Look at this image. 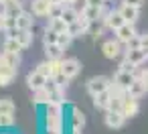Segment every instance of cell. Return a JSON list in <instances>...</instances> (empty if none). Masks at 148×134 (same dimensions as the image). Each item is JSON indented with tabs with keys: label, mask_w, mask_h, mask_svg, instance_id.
Masks as SVG:
<instances>
[{
	"label": "cell",
	"mask_w": 148,
	"mask_h": 134,
	"mask_svg": "<svg viewBox=\"0 0 148 134\" xmlns=\"http://www.w3.org/2000/svg\"><path fill=\"white\" fill-rule=\"evenodd\" d=\"M2 12H4L6 16H14V19H16V16L23 12V6L18 4V0H12V2H6V4H4V10H2Z\"/></svg>",
	"instance_id": "cell-26"
},
{
	"label": "cell",
	"mask_w": 148,
	"mask_h": 134,
	"mask_svg": "<svg viewBox=\"0 0 148 134\" xmlns=\"http://www.w3.org/2000/svg\"><path fill=\"white\" fill-rule=\"evenodd\" d=\"M69 122H71V128H73V130H81V128L85 126V114H83L79 108H71Z\"/></svg>",
	"instance_id": "cell-19"
},
{
	"label": "cell",
	"mask_w": 148,
	"mask_h": 134,
	"mask_svg": "<svg viewBox=\"0 0 148 134\" xmlns=\"http://www.w3.org/2000/svg\"><path fill=\"white\" fill-rule=\"evenodd\" d=\"M138 112H140V104H138V98H132L130 93L124 98V102H122V114L126 116V120L128 118H134V116H138Z\"/></svg>",
	"instance_id": "cell-6"
},
{
	"label": "cell",
	"mask_w": 148,
	"mask_h": 134,
	"mask_svg": "<svg viewBox=\"0 0 148 134\" xmlns=\"http://www.w3.org/2000/svg\"><path fill=\"white\" fill-rule=\"evenodd\" d=\"M33 23H35V19H33V12H27V10H23V12L16 16V29H31V27H33Z\"/></svg>",
	"instance_id": "cell-21"
},
{
	"label": "cell",
	"mask_w": 148,
	"mask_h": 134,
	"mask_svg": "<svg viewBox=\"0 0 148 134\" xmlns=\"http://www.w3.org/2000/svg\"><path fill=\"white\" fill-rule=\"evenodd\" d=\"M63 8H65V4H51L49 16H61L63 14Z\"/></svg>",
	"instance_id": "cell-33"
},
{
	"label": "cell",
	"mask_w": 148,
	"mask_h": 134,
	"mask_svg": "<svg viewBox=\"0 0 148 134\" xmlns=\"http://www.w3.org/2000/svg\"><path fill=\"white\" fill-rule=\"evenodd\" d=\"M0 55H2V59H4L6 63H10L12 67H16V65H18V53H8V51H2Z\"/></svg>",
	"instance_id": "cell-31"
},
{
	"label": "cell",
	"mask_w": 148,
	"mask_h": 134,
	"mask_svg": "<svg viewBox=\"0 0 148 134\" xmlns=\"http://www.w3.org/2000/svg\"><path fill=\"white\" fill-rule=\"evenodd\" d=\"M63 47L59 43H53V45H45V55L47 59H63Z\"/></svg>",
	"instance_id": "cell-22"
},
{
	"label": "cell",
	"mask_w": 148,
	"mask_h": 134,
	"mask_svg": "<svg viewBox=\"0 0 148 134\" xmlns=\"http://www.w3.org/2000/svg\"><path fill=\"white\" fill-rule=\"evenodd\" d=\"M45 83H47V77H45L39 69H35V71H31V73L27 75V85H29V89H33V91L45 87Z\"/></svg>",
	"instance_id": "cell-13"
},
{
	"label": "cell",
	"mask_w": 148,
	"mask_h": 134,
	"mask_svg": "<svg viewBox=\"0 0 148 134\" xmlns=\"http://www.w3.org/2000/svg\"><path fill=\"white\" fill-rule=\"evenodd\" d=\"M16 77V67H12L10 63H6L0 55V87H6L14 81Z\"/></svg>",
	"instance_id": "cell-3"
},
{
	"label": "cell",
	"mask_w": 148,
	"mask_h": 134,
	"mask_svg": "<svg viewBox=\"0 0 148 134\" xmlns=\"http://www.w3.org/2000/svg\"><path fill=\"white\" fill-rule=\"evenodd\" d=\"M79 71H81V63H79L75 57H69V59H63V61H61V73H63L67 79H73Z\"/></svg>",
	"instance_id": "cell-4"
},
{
	"label": "cell",
	"mask_w": 148,
	"mask_h": 134,
	"mask_svg": "<svg viewBox=\"0 0 148 134\" xmlns=\"http://www.w3.org/2000/svg\"><path fill=\"white\" fill-rule=\"evenodd\" d=\"M0 2H2V0H0Z\"/></svg>",
	"instance_id": "cell-44"
},
{
	"label": "cell",
	"mask_w": 148,
	"mask_h": 134,
	"mask_svg": "<svg viewBox=\"0 0 148 134\" xmlns=\"http://www.w3.org/2000/svg\"><path fill=\"white\" fill-rule=\"evenodd\" d=\"M106 29H108V27H106L103 19H97V21H91V23H89L87 35H89L91 39H101V37H103V31H106Z\"/></svg>",
	"instance_id": "cell-17"
},
{
	"label": "cell",
	"mask_w": 148,
	"mask_h": 134,
	"mask_svg": "<svg viewBox=\"0 0 148 134\" xmlns=\"http://www.w3.org/2000/svg\"><path fill=\"white\" fill-rule=\"evenodd\" d=\"M67 27H69V25H67L61 16H49V25H47V29H53L55 33H65Z\"/></svg>",
	"instance_id": "cell-24"
},
{
	"label": "cell",
	"mask_w": 148,
	"mask_h": 134,
	"mask_svg": "<svg viewBox=\"0 0 148 134\" xmlns=\"http://www.w3.org/2000/svg\"><path fill=\"white\" fill-rule=\"evenodd\" d=\"M103 120H106V126H108V128H114V130H118V128H122V126H124V122H126V116H124L120 110H108Z\"/></svg>",
	"instance_id": "cell-8"
},
{
	"label": "cell",
	"mask_w": 148,
	"mask_h": 134,
	"mask_svg": "<svg viewBox=\"0 0 148 134\" xmlns=\"http://www.w3.org/2000/svg\"><path fill=\"white\" fill-rule=\"evenodd\" d=\"M146 91H148V83L142 79V77H136L134 81H132V85L128 87V93L132 96V98H142V96H146Z\"/></svg>",
	"instance_id": "cell-14"
},
{
	"label": "cell",
	"mask_w": 148,
	"mask_h": 134,
	"mask_svg": "<svg viewBox=\"0 0 148 134\" xmlns=\"http://www.w3.org/2000/svg\"><path fill=\"white\" fill-rule=\"evenodd\" d=\"M87 4H91V6H103L106 4V0H85Z\"/></svg>",
	"instance_id": "cell-38"
},
{
	"label": "cell",
	"mask_w": 148,
	"mask_h": 134,
	"mask_svg": "<svg viewBox=\"0 0 148 134\" xmlns=\"http://www.w3.org/2000/svg\"><path fill=\"white\" fill-rule=\"evenodd\" d=\"M73 39H75V37H73L69 31H65V33H59V41H57V43L65 49V47H69V45H71V41H73Z\"/></svg>",
	"instance_id": "cell-30"
},
{
	"label": "cell",
	"mask_w": 148,
	"mask_h": 134,
	"mask_svg": "<svg viewBox=\"0 0 148 134\" xmlns=\"http://www.w3.org/2000/svg\"><path fill=\"white\" fill-rule=\"evenodd\" d=\"M124 59H126V61H130L132 65L140 67L144 61H148V55H146V51H144V49L136 47V49H126V51H124Z\"/></svg>",
	"instance_id": "cell-5"
},
{
	"label": "cell",
	"mask_w": 148,
	"mask_h": 134,
	"mask_svg": "<svg viewBox=\"0 0 148 134\" xmlns=\"http://www.w3.org/2000/svg\"><path fill=\"white\" fill-rule=\"evenodd\" d=\"M93 106L95 108H99V110H110V106H112V91L110 89H106V91H101V93H97V96H93Z\"/></svg>",
	"instance_id": "cell-15"
},
{
	"label": "cell",
	"mask_w": 148,
	"mask_h": 134,
	"mask_svg": "<svg viewBox=\"0 0 148 134\" xmlns=\"http://www.w3.org/2000/svg\"><path fill=\"white\" fill-rule=\"evenodd\" d=\"M103 23H106V27H108L110 31H118L126 21H124V16L120 14V10H108L106 16H103Z\"/></svg>",
	"instance_id": "cell-11"
},
{
	"label": "cell",
	"mask_w": 148,
	"mask_h": 134,
	"mask_svg": "<svg viewBox=\"0 0 148 134\" xmlns=\"http://www.w3.org/2000/svg\"><path fill=\"white\" fill-rule=\"evenodd\" d=\"M14 124V118L12 116H6V114H0V128H8Z\"/></svg>",
	"instance_id": "cell-34"
},
{
	"label": "cell",
	"mask_w": 148,
	"mask_h": 134,
	"mask_svg": "<svg viewBox=\"0 0 148 134\" xmlns=\"http://www.w3.org/2000/svg\"><path fill=\"white\" fill-rule=\"evenodd\" d=\"M31 8H33V14L35 16H49L51 2H49V0H33Z\"/></svg>",
	"instance_id": "cell-18"
},
{
	"label": "cell",
	"mask_w": 148,
	"mask_h": 134,
	"mask_svg": "<svg viewBox=\"0 0 148 134\" xmlns=\"http://www.w3.org/2000/svg\"><path fill=\"white\" fill-rule=\"evenodd\" d=\"M120 14L124 16V21L126 23H132V25H136L138 23V19H140V8L138 6H132V4H120Z\"/></svg>",
	"instance_id": "cell-10"
},
{
	"label": "cell",
	"mask_w": 148,
	"mask_h": 134,
	"mask_svg": "<svg viewBox=\"0 0 148 134\" xmlns=\"http://www.w3.org/2000/svg\"><path fill=\"white\" fill-rule=\"evenodd\" d=\"M37 69L45 75V77H53V69H51V61L47 59V61H43V63H39L37 65Z\"/></svg>",
	"instance_id": "cell-32"
},
{
	"label": "cell",
	"mask_w": 148,
	"mask_h": 134,
	"mask_svg": "<svg viewBox=\"0 0 148 134\" xmlns=\"http://www.w3.org/2000/svg\"><path fill=\"white\" fill-rule=\"evenodd\" d=\"M81 16V12L75 8V6H67L65 4V8H63V14H61V19L67 23V25H71V23H75L77 19Z\"/></svg>",
	"instance_id": "cell-23"
},
{
	"label": "cell",
	"mask_w": 148,
	"mask_h": 134,
	"mask_svg": "<svg viewBox=\"0 0 148 134\" xmlns=\"http://www.w3.org/2000/svg\"><path fill=\"white\" fill-rule=\"evenodd\" d=\"M140 49H144L148 55V35H140Z\"/></svg>",
	"instance_id": "cell-36"
},
{
	"label": "cell",
	"mask_w": 148,
	"mask_h": 134,
	"mask_svg": "<svg viewBox=\"0 0 148 134\" xmlns=\"http://www.w3.org/2000/svg\"><path fill=\"white\" fill-rule=\"evenodd\" d=\"M75 2H79V0H63V4L67 6H75Z\"/></svg>",
	"instance_id": "cell-40"
},
{
	"label": "cell",
	"mask_w": 148,
	"mask_h": 134,
	"mask_svg": "<svg viewBox=\"0 0 148 134\" xmlns=\"http://www.w3.org/2000/svg\"><path fill=\"white\" fill-rule=\"evenodd\" d=\"M112 83H114V81H112L110 77H106V75H97V77H91V79L87 81V91H89V96L93 98V96H97V93L110 89Z\"/></svg>",
	"instance_id": "cell-2"
},
{
	"label": "cell",
	"mask_w": 148,
	"mask_h": 134,
	"mask_svg": "<svg viewBox=\"0 0 148 134\" xmlns=\"http://www.w3.org/2000/svg\"><path fill=\"white\" fill-rule=\"evenodd\" d=\"M124 4H132V6H138V8H142V4H144V0H122Z\"/></svg>",
	"instance_id": "cell-37"
},
{
	"label": "cell",
	"mask_w": 148,
	"mask_h": 134,
	"mask_svg": "<svg viewBox=\"0 0 148 134\" xmlns=\"http://www.w3.org/2000/svg\"><path fill=\"white\" fill-rule=\"evenodd\" d=\"M16 110V106L10 102V98H2L0 100V114H6V116H12Z\"/></svg>",
	"instance_id": "cell-28"
},
{
	"label": "cell",
	"mask_w": 148,
	"mask_h": 134,
	"mask_svg": "<svg viewBox=\"0 0 148 134\" xmlns=\"http://www.w3.org/2000/svg\"><path fill=\"white\" fill-rule=\"evenodd\" d=\"M6 2H12V0H2V4H6Z\"/></svg>",
	"instance_id": "cell-42"
},
{
	"label": "cell",
	"mask_w": 148,
	"mask_h": 134,
	"mask_svg": "<svg viewBox=\"0 0 148 134\" xmlns=\"http://www.w3.org/2000/svg\"><path fill=\"white\" fill-rule=\"evenodd\" d=\"M2 51H8V53H21L23 47H21V43L16 41V37H6V39H4V45H2Z\"/></svg>",
	"instance_id": "cell-25"
},
{
	"label": "cell",
	"mask_w": 148,
	"mask_h": 134,
	"mask_svg": "<svg viewBox=\"0 0 148 134\" xmlns=\"http://www.w3.org/2000/svg\"><path fill=\"white\" fill-rule=\"evenodd\" d=\"M59 41V33H55L53 29H47L45 31V37H43V45H53Z\"/></svg>",
	"instance_id": "cell-29"
},
{
	"label": "cell",
	"mask_w": 148,
	"mask_h": 134,
	"mask_svg": "<svg viewBox=\"0 0 148 134\" xmlns=\"http://www.w3.org/2000/svg\"><path fill=\"white\" fill-rule=\"evenodd\" d=\"M35 96H33V102L37 104V106H47L49 102H51V98H49V91L45 89V87H41V89H37V91H33Z\"/></svg>",
	"instance_id": "cell-27"
},
{
	"label": "cell",
	"mask_w": 148,
	"mask_h": 134,
	"mask_svg": "<svg viewBox=\"0 0 148 134\" xmlns=\"http://www.w3.org/2000/svg\"><path fill=\"white\" fill-rule=\"evenodd\" d=\"M16 41L21 43L23 49L31 47L33 45V33H31V29H18L16 31Z\"/></svg>",
	"instance_id": "cell-20"
},
{
	"label": "cell",
	"mask_w": 148,
	"mask_h": 134,
	"mask_svg": "<svg viewBox=\"0 0 148 134\" xmlns=\"http://www.w3.org/2000/svg\"><path fill=\"white\" fill-rule=\"evenodd\" d=\"M114 33H116V39H118L122 45H126L128 41H132V39L138 35V33H136V27H134L132 23H124V25H122L118 31H114Z\"/></svg>",
	"instance_id": "cell-7"
},
{
	"label": "cell",
	"mask_w": 148,
	"mask_h": 134,
	"mask_svg": "<svg viewBox=\"0 0 148 134\" xmlns=\"http://www.w3.org/2000/svg\"><path fill=\"white\" fill-rule=\"evenodd\" d=\"M4 27H6V14L0 12V31H4Z\"/></svg>",
	"instance_id": "cell-39"
},
{
	"label": "cell",
	"mask_w": 148,
	"mask_h": 134,
	"mask_svg": "<svg viewBox=\"0 0 148 134\" xmlns=\"http://www.w3.org/2000/svg\"><path fill=\"white\" fill-rule=\"evenodd\" d=\"M51 4H63V0H49Z\"/></svg>",
	"instance_id": "cell-41"
},
{
	"label": "cell",
	"mask_w": 148,
	"mask_h": 134,
	"mask_svg": "<svg viewBox=\"0 0 148 134\" xmlns=\"http://www.w3.org/2000/svg\"><path fill=\"white\" fill-rule=\"evenodd\" d=\"M103 8H106V4H103V6H91V4H85V8L81 10V14L91 23V21L103 19Z\"/></svg>",
	"instance_id": "cell-16"
},
{
	"label": "cell",
	"mask_w": 148,
	"mask_h": 134,
	"mask_svg": "<svg viewBox=\"0 0 148 134\" xmlns=\"http://www.w3.org/2000/svg\"><path fill=\"white\" fill-rule=\"evenodd\" d=\"M136 47H140V35H136L132 41L126 43V49H136Z\"/></svg>",
	"instance_id": "cell-35"
},
{
	"label": "cell",
	"mask_w": 148,
	"mask_h": 134,
	"mask_svg": "<svg viewBox=\"0 0 148 134\" xmlns=\"http://www.w3.org/2000/svg\"><path fill=\"white\" fill-rule=\"evenodd\" d=\"M47 130L51 134H61V104H47Z\"/></svg>",
	"instance_id": "cell-1"
},
{
	"label": "cell",
	"mask_w": 148,
	"mask_h": 134,
	"mask_svg": "<svg viewBox=\"0 0 148 134\" xmlns=\"http://www.w3.org/2000/svg\"><path fill=\"white\" fill-rule=\"evenodd\" d=\"M134 79H136V73H132V71H124V69H118L116 75H114V83L120 85V87L126 89V91H128V87L132 85Z\"/></svg>",
	"instance_id": "cell-12"
},
{
	"label": "cell",
	"mask_w": 148,
	"mask_h": 134,
	"mask_svg": "<svg viewBox=\"0 0 148 134\" xmlns=\"http://www.w3.org/2000/svg\"><path fill=\"white\" fill-rule=\"evenodd\" d=\"M101 53L106 59H118L122 55V43L116 39V41H106L101 45Z\"/></svg>",
	"instance_id": "cell-9"
},
{
	"label": "cell",
	"mask_w": 148,
	"mask_h": 134,
	"mask_svg": "<svg viewBox=\"0 0 148 134\" xmlns=\"http://www.w3.org/2000/svg\"><path fill=\"white\" fill-rule=\"evenodd\" d=\"M0 134H6V132H0Z\"/></svg>",
	"instance_id": "cell-43"
}]
</instances>
